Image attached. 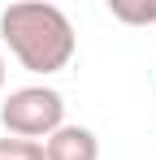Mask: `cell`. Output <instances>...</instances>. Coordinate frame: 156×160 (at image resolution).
Here are the masks:
<instances>
[{"mask_svg":"<svg viewBox=\"0 0 156 160\" xmlns=\"http://www.w3.org/2000/svg\"><path fill=\"white\" fill-rule=\"evenodd\" d=\"M0 35L9 52L22 61L30 74H56L74 56V22L61 4L48 0H13L0 13Z\"/></svg>","mask_w":156,"mask_h":160,"instance_id":"cell-1","label":"cell"},{"mask_svg":"<svg viewBox=\"0 0 156 160\" xmlns=\"http://www.w3.org/2000/svg\"><path fill=\"white\" fill-rule=\"evenodd\" d=\"M0 121L13 138H48L65 126V100L52 87H18L0 108Z\"/></svg>","mask_w":156,"mask_h":160,"instance_id":"cell-2","label":"cell"},{"mask_svg":"<svg viewBox=\"0 0 156 160\" xmlns=\"http://www.w3.org/2000/svg\"><path fill=\"white\" fill-rule=\"evenodd\" d=\"M44 156L48 160H100V138L87 126H61L48 134Z\"/></svg>","mask_w":156,"mask_h":160,"instance_id":"cell-3","label":"cell"},{"mask_svg":"<svg viewBox=\"0 0 156 160\" xmlns=\"http://www.w3.org/2000/svg\"><path fill=\"white\" fill-rule=\"evenodd\" d=\"M108 13L126 26H152L156 22V0H108Z\"/></svg>","mask_w":156,"mask_h":160,"instance_id":"cell-4","label":"cell"},{"mask_svg":"<svg viewBox=\"0 0 156 160\" xmlns=\"http://www.w3.org/2000/svg\"><path fill=\"white\" fill-rule=\"evenodd\" d=\"M0 160H48L35 138H0Z\"/></svg>","mask_w":156,"mask_h":160,"instance_id":"cell-5","label":"cell"},{"mask_svg":"<svg viewBox=\"0 0 156 160\" xmlns=\"http://www.w3.org/2000/svg\"><path fill=\"white\" fill-rule=\"evenodd\" d=\"M0 87H4V56H0Z\"/></svg>","mask_w":156,"mask_h":160,"instance_id":"cell-6","label":"cell"}]
</instances>
